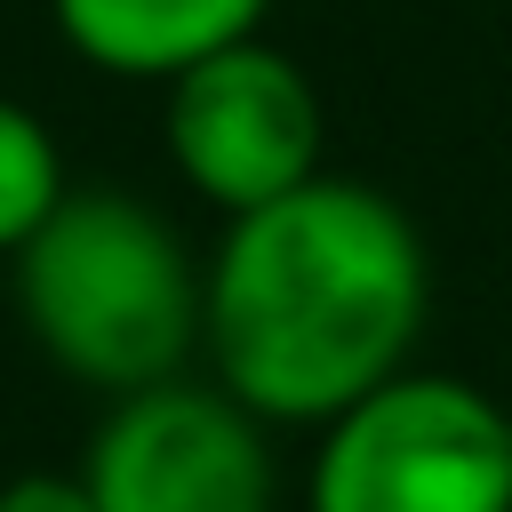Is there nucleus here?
Here are the masks:
<instances>
[{
  "mask_svg": "<svg viewBox=\"0 0 512 512\" xmlns=\"http://www.w3.org/2000/svg\"><path fill=\"white\" fill-rule=\"evenodd\" d=\"M432 304L416 216L360 176H304L296 192L224 216L200 264V352L216 384L264 424H328L408 368Z\"/></svg>",
  "mask_w": 512,
  "mask_h": 512,
  "instance_id": "1",
  "label": "nucleus"
},
{
  "mask_svg": "<svg viewBox=\"0 0 512 512\" xmlns=\"http://www.w3.org/2000/svg\"><path fill=\"white\" fill-rule=\"evenodd\" d=\"M8 264L32 344L104 400L168 384L200 352V256L120 184H72Z\"/></svg>",
  "mask_w": 512,
  "mask_h": 512,
  "instance_id": "2",
  "label": "nucleus"
},
{
  "mask_svg": "<svg viewBox=\"0 0 512 512\" xmlns=\"http://www.w3.org/2000/svg\"><path fill=\"white\" fill-rule=\"evenodd\" d=\"M304 512H512V408L472 376L400 368L320 424Z\"/></svg>",
  "mask_w": 512,
  "mask_h": 512,
  "instance_id": "3",
  "label": "nucleus"
},
{
  "mask_svg": "<svg viewBox=\"0 0 512 512\" xmlns=\"http://www.w3.org/2000/svg\"><path fill=\"white\" fill-rule=\"evenodd\" d=\"M320 136H328L320 88L264 32L184 64L168 80V104H160L168 168L216 216H248V208L296 192L304 176H320Z\"/></svg>",
  "mask_w": 512,
  "mask_h": 512,
  "instance_id": "4",
  "label": "nucleus"
},
{
  "mask_svg": "<svg viewBox=\"0 0 512 512\" xmlns=\"http://www.w3.org/2000/svg\"><path fill=\"white\" fill-rule=\"evenodd\" d=\"M88 504L96 512H272L280 464L264 416H248L224 384H144L120 392L88 440Z\"/></svg>",
  "mask_w": 512,
  "mask_h": 512,
  "instance_id": "5",
  "label": "nucleus"
},
{
  "mask_svg": "<svg viewBox=\"0 0 512 512\" xmlns=\"http://www.w3.org/2000/svg\"><path fill=\"white\" fill-rule=\"evenodd\" d=\"M272 0H48L64 48L112 80H176L184 64L264 32Z\"/></svg>",
  "mask_w": 512,
  "mask_h": 512,
  "instance_id": "6",
  "label": "nucleus"
},
{
  "mask_svg": "<svg viewBox=\"0 0 512 512\" xmlns=\"http://www.w3.org/2000/svg\"><path fill=\"white\" fill-rule=\"evenodd\" d=\"M64 192H72V176H64V152H56L48 120L32 104L0 96V256H16Z\"/></svg>",
  "mask_w": 512,
  "mask_h": 512,
  "instance_id": "7",
  "label": "nucleus"
},
{
  "mask_svg": "<svg viewBox=\"0 0 512 512\" xmlns=\"http://www.w3.org/2000/svg\"><path fill=\"white\" fill-rule=\"evenodd\" d=\"M0 512H96L80 472H16L0 480Z\"/></svg>",
  "mask_w": 512,
  "mask_h": 512,
  "instance_id": "8",
  "label": "nucleus"
}]
</instances>
